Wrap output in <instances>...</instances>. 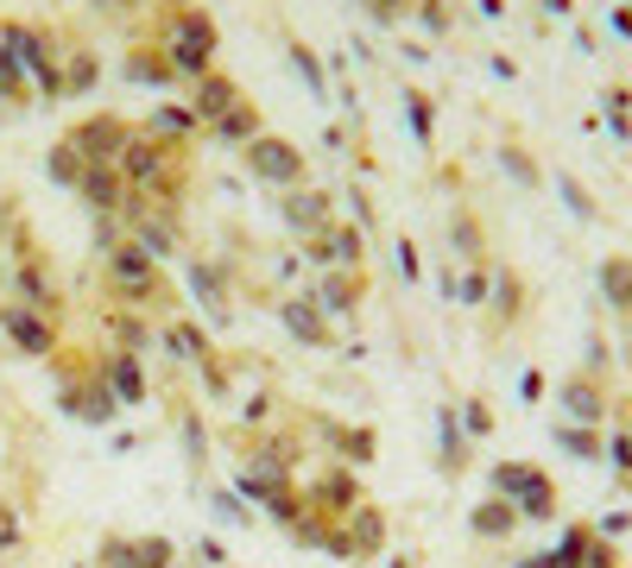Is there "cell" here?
<instances>
[{
    "instance_id": "cell-17",
    "label": "cell",
    "mask_w": 632,
    "mask_h": 568,
    "mask_svg": "<svg viewBox=\"0 0 632 568\" xmlns=\"http://www.w3.org/2000/svg\"><path fill=\"white\" fill-rule=\"evenodd\" d=\"M76 196H83L95 215H121L133 190H127V178L115 171V165H90V171H83V183H76Z\"/></svg>"
},
{
    "instance_id": "cell-4",
    "label": "cell",
    "mask_w": 632,
    "mask_h": 568,
    "mask_svg": "<svg viewBox=\"0 0 632 568\" xmlns=\"http://www.w3.org/2000/svg\"><path fill=\"white\" fill-rule=\"evenodd\" d=\"M51 379H58V411L76 423H90V430H108L115 423V398H108V386H102V366H95V354H83V348H58L51 354Z\"/></svg>"
},
{
    "instance_id": "cell-21",
    "label": "cell",
    "mask_w": 632,
    "mask_h": 568,
    "mask_svg": "<svg viewBox=\"0 0 632 568\" xmlns=\"http://www.w3.org/2000/svg\"><path fill=\"white\" fill-rule=\"evenodd\" d=\"M342 531H348V556H380V543H386V518L361 499V506L342 518Z\"/></svg>"
},
{
    "instance_id": "cell-31",
    "label": "cell",
    "mask_w": 632,
    "mask_h": 568,
    "mask_svg": "<svg viewBox=\"0 0 632 568\" xmlns=\"http://www.w3.org/2000/svg\"><path fill=\"white\" fill-rule=\"evenodd\" d=\"M7 549H20V511L0 499V563H7Z\"/></svg>"
},
{
    "instance_id": "cell-10",
    "label": "cell",
    "mask_w": 632,
    "mask_h": 568,
    "mask_svg": "<svg viewBox=\"0 0 632 568\" xmlns=\"http://www.w3.org/2000/svg\"><path fill=\"white\" fill-rule=\"evenodd\" d=\"M95 366H102V386H108V398H115L121 411H133V404L152 398V379H146V366H140V354H127V348H95Z\"/></svg>"
},
{
    "instance_id": "cell-3",
    "label": "cell",
    "mask_w": 632,
    "mask_h": 568,
    "mask_svg": "<svg viewBox=\"0 0 632 568\" xmlns=\"http://www.w3.org/2000/svg\"><path fill=\"white\" fill-rule=\"evenodd\" d=\"M152 45H158L165 63L178 70V83L210 76V70H215V20H210V7H196V0H171Z\"/></svg>"
},
{
    "instance_id": "cell-16",
    "label": "cell",
    "mask_w": 632,
    "mask_h": 568,
    "mask_svg": "<svg viewBox=\"0 0 632 568\" xmlns=\"http://www.w3.org/2000/svg\"><path fill=\"white\" fill-rule=\"evenodd\" d=\"M102 329H108V348H127V354H146L158 341V323L140 310H121V303H102Z\"/></svg>"
},
{
    "instance_id": "cell-33",
    "label": "cell",
    "mask_w": 632,
    "mask_h": 568,
    "mask_svg": "<svg viewBox=\"0 0 632 568\" xmlns=\"http://www.w3.org/2000/svg\"><path fill=\"white\" fill-rule=\"evenodd\" d=\"M196 556H203V568H222V563H228V549H222L215 537H203V543H196Z\"/></svg>"
},
{
    "instance_id": "cell-12",
    "label": "cell",
    "mask_w": 632,
    "mask_h": 568,
    "mask_svg": "<svg viewBox=\"0 0 632 568\" xmlns=\"http://www.w3.org/2000/svg\"><path fill=\"white\" fill-rule=\"evenodd\" d=\"M278 215H285V228L298 240H317L335 228V203L323 196V190H310V183H298V190H285L278 196Z\"/></svg>"
},
{
    "instance_id": "cell-2",
    "label": "cell",
    "mask_w": 632,
    "mask_h": 568,
    "mask_svg": "<svg viewBox=\"0 0 632 568\" xmlns=\"http://www.w3.org/2000/svg\"><path fill=\"white\" fill-rule=\"evenodd\" d=\"M102 291L108 303H121V310H140V316H178V285L158 271V259H146L133 240H115V246H102Z\"/></svg>"
},
{
    "instance_id": "cell-28",
    "label": "cell",
    "mask_w": 632,
    "mask_h": 568,
    "mask_svg": "<svg viewBox=\"0 0 632 568\" xmlns=\"http://www.w3.org/2000/svg\"><path fill=\"white\" fill-rule=\"evenodd\" d=\"M133 568H178V543L171 537H133Z\"/></svg>"
},
{
    "instance_id": "cell-14",
    "label": "cell",
    "mask_w": 632,
    "mask_h": 568,
    "mask_svg": "<svg viewBox=\"0 0 632 568\" xmlns=\"http://www.w3.org/2000/svg\"><path fill=\"white\" fill-rule=\"evenodd\" d=\"M310 298L323 303V316H348V310H361V298H367V271H361V266H330V271H317Z\"/></svg>"
},
{
    "instance_id": "cell-1",
    "label": "cell",
    "mask_w": 632,
    "mask_h": 568,
    "mask_svg": "<svg viewBox=\"0 0 632 568\" xmlns=\"http://www.w3.org/2000/svg\"><path fill=\"white\" fill-rule=\"evenodd\" d=\"M121 178L133 196H146L152 209L178 215L183 190H190V146L183 140H165V133H133V146L121 152Z\"/></svg>"
},
{
    "instance_id": "cell-22",
    "label": "cell",
    "mask_w": 632,
    "mask_h": 568,
    "mask_svg": "<svg viewBox=\"0 0 632 568\" xmlns=\"http://www.w3.org/2000/svg\"><path fill=\"white\" fill-rule=\"evenodd\" d=\"M190 291H196V303L210 310L215 323L228 316V271L215 266V259H190Z\"/></svg>"
},
{
    "instance_id": "cell-30",
    "label": "cell",
    "mask_w": 632,
    "mask_h": 568,
    "mask_svg": "<svg viewBox=\"0 0 632 568\" xmlns=\"http://www.w3.org/2000/svg\"><path fill=\"white\" fill-rule=\"evenodd\" d=\"M95 568H133V537H102Z\"/></svg>"
},
{
    "instance_id": "cell-20",
    "label": "cell",
    "mask_w": 632,
    "mask_h": 568,
    "mask_svg": "<svg viewBox=\"0 0 632 568\" xmlns=\"http://www.w3.org/2000/svg\"><path fill=\"white\" fill-rule=\"evenodd\" d=\"M127 83H152V89H171V83H178V70H171V63H165V51H158V45H127Z\"/></svg>"
},
{
    "instance_id": "cell-7",
    "label": "cell",
    "mask_w": 632,
    "mask_h": 568,
    "mask_svg": "<svg viewBox=\"0 0 632 568\" xmlns=\"http://www.w3.org/2000/svg\"><path fill=\"white\" fill-rule=\"evenodd\" d=\"M121 234L146 253V259H178L183 253V221L178 215H165V209H152L146 196H127V209H121Z\"/></svg>"
},
{
    "instance_id": "cell-24",
    "label": "cell",
    "mask_w": 632,
    "mask_h": 568,
    "mask_svg": "<svg viewBox=\"0 0 632 568\" xmlns=\"http://www.w3.org/2000/svg\"><path fill=\"white\" fill-rule=\"evenodd\" d=\"M317 240H323L330 266H361V259H367V240H361V228H342V221H335L330 234H317Z\"/></svg>"
},
{
    "instance_id": "cell-15",
    "label": "cell",
    "mask_w": 632,
    "mask_h": 568,
    "mask_svg": "<svg viewBox=\"0 0 632 568\" xmlns=\"http://www.w3.org/2000/svg\"><path fill=\"white\" fill-rule=\"evenodd\" d=\"M235 101H247V89L228 76V70H210V76H196V83H190V114L203 120V126H210V120H222Z\"/></svg>"
},
{
    "instance_id": "cell-19",
    "label": "cell",
    "mask_w": 632,
    "mask_h": 568,
    "mask_svg": "<svg viewBox=\"0 0 632 568\" xmlns=\"http://www.w3.org/2000/svg\"><path fill=\"white\" fill-rule=\"evenodd\" d=\"M260 133H266V120H260V108H253V95H247V101H235L222 120H210V140H215V146H235V152L253 146Z\"/></svg>"
},
{
    "instance_id": "cell-11",
    "label": "cell",
    "mask_w": 632,
    "mask_h": 568,
    "mask_svg": "<svg viewBox=\"0 0 632 568\" xmlns=\"http://www.w3.org/2000/svg\"><path fill=\"white\" fill-rule=\"evenodd\" d=\"M361 499H367V493H361V480L348 474V468H317L310 486H303V506L323 511V518H348Z\"/></svg>"
},
{
    "instance_id": "cell-18",
    "label": "cell",
    "mask_w": 632,
    "mask_h": 568,
    "mask_svg": "<svg viewBox=\"0 0 632 568\" xmlns=\"http://www.w3.org/2000/svg\"><path fill=\"white\" fill-rule=\"evenodd\" d=\"M158 341H165L178 360H196V366L215 354L210 329H203V323H190V316H158Z\"/></svg>"
},
{
    "instance_id": "cell-13",
    "label": "cell",
    "mask_w": 632,
    "mask_h": 568,
    "mask_svg": "<svg viewBox=\"0 0 632 568\" xmlns=\"http://www.w3.org/2000/svg\"><path fill=\"white\" fill-rule=\"evenodd\" d=\"M278 323H285V335H291L298 348H335L330 316H323V303L310 298V291H291V298H278Z\"/></svg>"
},
{
    "instance_id": "cell-27",
    "label": "cell",
    "mask_w": 632,
    "mask_h": 568,
    "mask_svg": "<svg viewBox=\"0 0 632 568\" xmlns=\"http://www.w3.org/2000/svg\"><path fill=\"white\" fill-rule=\"evenodd\" d=\"M45 171H51V178H58V183H70V190H76L90 165H83V152L70 146V140H58V146H51V158H45Z\"/></svg>"
},
{
    "instance_id": "cell-32",
    "label": "cell",
    "mask_w": 632,
    "mask_h": 568,
    "mask_svg": "<svg viewBox=\"0 0 632 568\" xmlns=\"http://www.w3.org/2000/svg\"><path fill=\"white\" fill-rule=\"evenodd\" d=\"M210 499H215V511H222L228 524H253V511L241 506V493H210Z\"/></svg>"
},
{
    "instance_id": "cell-8",
    "label": "cell",
    "mask_w": 632,
    "mask_h": 568,
    "mask_svg": "<svg viewBox=\"0 0 632 568\" xmlns=\"http://www.w3.org/2000/svg\"><path fill=\"white\" fill-rule=\"evenodd\" d=\"M0 335L13 341V354H26V360H51L63 348L58 316H45V310H32L20 298H0Z\"/></svg>"
},
{
    "instance_id": "cell-5",
    "label": "cell",
    "mask_w": 632,
    "mask_h": 568,
    "mask_svg": "<svg viewBox=\"0 0 632 568\" xmlns=\"http://www.w3.org/2000/svg\"><path fill=\"white\" fill-rule=\"evenodd\" d=\"M0 298H20V303H32V310H45V316L63 323V278L26 221H20V234L7 246V285H0Z\"/></svg>"
},
{
    "instance_id": "cell-26",
    "label": "cell",
    "mask_w": 632,
    "mask_h": 568,
    "mask_svg": "<svg viewBox=\"0 0 632 568\" xmlns=\"http://www.w3.org/2000/svg\"><path fill=\"white\" fill-rule=\"evenodd\" d=\"M285 58H291V70H298L303 83H310V95H330V76H323V58L303 45V38H285Z\"/></svg>"
},
{
    "instance_id": "cell-34",
    "label": "cell",
    "mask_w": 632,
    "mask_h": 568,
    "mask_svg": "<svg viewBox=\"0 0 632 568\" xmlns=\"http://www.w3.org/2000/svg\"><path fill=\"white\" fill-rule=\"evenodd\" d=\"M412 120H418V133L430 140V101H424V95H412Z\"/></svg>"
},
{
    "instance_id": "cell-35",
    "label": "cell",
    "mask_w": 632,
    "mask_h": 568,
    "mask_svg": "<svg viewBox=\"0 0 632 568\" xmlns=\"http://www.w3.org/2000/svg\"><path fill=\"white\" fill-rule=\"evenodd\" d=\"M367 7H373V13H380V20H398V13H405V7H412V0H367Z\"/></svg>"
},
{
    "instance_id": "cell-29",
    "label": "cell",
    "mask_w": 632,
    "mask_h": 568,
    "mask_svg": "<svg viewBox=\"0 0 632 568\" xmlns=\"http://www.w3.org/2000/svg\"><path fill=\"white\" fill-rule=\"evenodd\" d=\"M178 430H183V455H190V461L203 468V449H210V443H203V418H196L190 404H183V411H178Z\"/></svg>"
},
{
    "instance_id": "cell-25",
    "label": "cell",
    "mask_w": 632,
    "mask_h": 568,
    "mask_svg": "<svg viewBox=\"0 0 632 568\" xmlns=\"http://www.w3.org/2000/svg\"><path fill=\"white\" fill-rule=\"evenodd\" d=\"M63 51H70V63H63V95H90L95 89V70H102L95 51H90V45H63Z\"/></svg>"
},
{
    "instance_id": "cell-23",
    "label": "cell",
    "mask_w": 632,
    "mask_h": 568,
    "mask_svg": "<svg viewBox=\"0 0 632 568\" xmlns=\"http://www.w3.org/2000/svg\"><path fill=\"white\" fill-rule=\"evenodd\" d=\"M196 126H203V120L190 114V101H158L146 120V133H165V140H183V146L196 140Z\"/></svg>"
},
{
    "instance_id": "cell-9",
    "label": "cell",
    "mask_w": 632,
    "mask_h": 568,
    "mask_svg": "<svg viewBox=\"0 0 632 568\" xmlns=\"http://www.w3.org/2000/svg\"><path fill=\"white\" fill-rule=\"evenodd\" d=\"M133 133H140V126L127 114H90V120H76L63 140L83 152V165H115V171H121V152L133 146Z\"/></svg>"
},
{
    "instance_id": "cell-6",
    "label": "cell",
    "mask_w": 632,
    "mask_h": 568,
    "mask_svg": "<svg viewBox=\"0 0 632 568\" xmlns=\"http://www.w3.org/2000/svg\"><path fill=\"white\" fill-rule=\"evenodd\" d=\"M247 158V178L253 183H266V190H298V183H310V158H303L298 140H278V133H260L253 146H241Z\"/></svg>"
}]
</instances>
